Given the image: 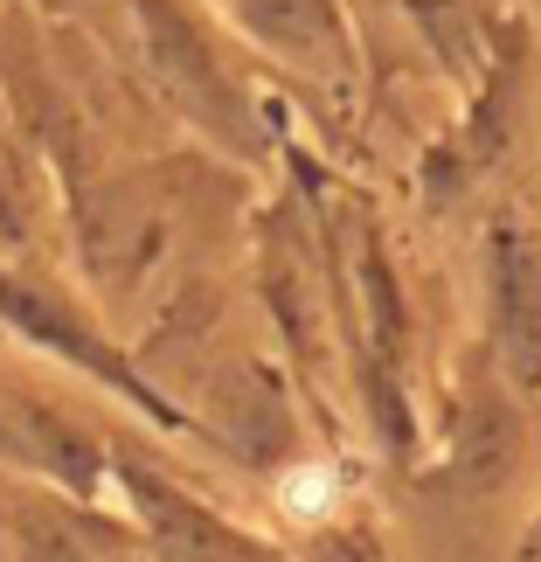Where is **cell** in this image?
<instances>
[{
	"instance_id": "6da1fadb",
	"label": "cell",
	"mask_w": 541,
	"mask_h": 562,
	"mask_svg": "<svg viewBox=\"0 0 541 562\" xmlns=\"http://www.w3.org/2000/svg\"><path fill=\"white\" fill-rule=\"evenodd\" d=\"M334 507H340L334 465H292L285 480H278V514H285V521H327Z\"/></svg>"
}]
</instances>
